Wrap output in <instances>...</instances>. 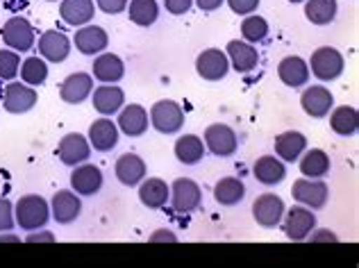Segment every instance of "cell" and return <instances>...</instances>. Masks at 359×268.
Returning a JSON list of instances; mask_svg holds the SVG:
<instances>
[{"label": "cell", "mask_w": 359, "mask_h": 268, "mask_svg": "<svg viewBox=\"0 0 359 268\" xmlns=\"http://www.w3.org/2000/svg\"><path fill=\"white\" fill-rule=\"evenodd\" d=\"M50 218V205L48 200L36 196V194H27L23 198H18V203L14 205V221L21 229H41Z\"/></svg>", "instance_id": "cell-1"}, {"label": "cell", "mask_w": 359, "mask_h": 268, "mask_svg": "<svg viewBox=\"0 0 359 268\" xmlns=\"http://www.w3.org/2000/svg\"><path fill=\"white\" fill-rule=\"evenodd\" d=\"M307 66H309V73L314 75L316 80L332 82L344 73L346 62H344V55L339 53L337 48L320 46V48H316L314 53H311Z\"/></svg>", "instance_id": "cell-2"}, {"label": "cell", "mask_w": 359, "mask_h": 268, "mask_svg": "<svg viewBox=\"0 0 359 268\" xmlns=\"http://www.w3.org/2000/svg\"><path fill=\"white\" fill-rule=\"evenodd\" d=\"M150 126L159 134H177L184 126V112L175 100H159L150 107Z\"/></svg>", "instance_id": "cell-3"}, {"label": "cell", "mask_w": 359, "mask_h": 268, "mask_svg": "<svg viewBox=\"0 0 359 268\" xmlns=\"http://www.w3.org/2000/svg\"><path fill=\"white\" fill-rule=\"evenodd\" d=\"M280 223L287 239H291V241H305V239H309L311 229L316 227V214L305 205H294L291 209H285V216H282Z\"/></svg>", "instance_id": "cell-4"}, {"label": "cell", "mask_w": 359, "mask_h": 268, "mask_svg": "<svg viewBox=\"0 0 359 268\" xmlns=\"http://www.w3.org/2000/svg\"><path fill=\"white\" fill-rule=\"evenodd\" d=\"M3 41L7 48H12L16 53H27L34 48V41H36V34H34V27L32 23L27 21L25 16H12L9 21H5L3 30Z\"/></svg>", "instance_id": "cell-5"}, {"label": "cell", "mask_w": 359, "mask_h": 268, "mask_svg": "<svg viewBox=\"0 0 359 268\" xmlns=\"http://www.w3.org/2000/svg\"><path fill=\"white\" fill-rule=\"evenodd\" d=\"M291 196L309 209H323L327 205L330 189L320 177H300L291 187Z\"/></svg>", "instance_id": "cell-6"}, {"label": "cell", "mask_w": 359, "mask_h": 268, "mask_svg": "<svg viewBox=\"0 0 359 268\" xmlns=\"http://www.w3.org/2000/svg\"><path fill=\"white\" fill-rule=\"evenodd\" d=\"M205 150H210L216 157H232L239 148L237 132L225 123H214L205 130Z\"/></svg>", "instance_id": "cell-7"}, {"label": "cell", "mask_w": 359, "mask_h": 268, "mask_svg": "<svg viewBox=\"0 0 359 268\" xmlns=\"http://www.w3.org/2000/svg\"><path fill=\"white\" fill-rule=\"evenodd\" d=\"M171 207L177 214H191L201 207L203 191L191 177H177L171 185Z\"/></svg>", "instance_id": "cell-8"}, {"label": "cell", "mask_w": 359, "mask_h": 268, "mask_svg": "<svg viewBox=\"0 0 359 268\" xmlns=\"http://www.w3.org/2000/svg\"><path fill=\"white\" fill-rule=\"evenodd\" d=\"M196 71L207 82H219L230 71L228 55H225V51H221V48H207V51L198 55Z\"/></svg>", "instance_id": "cell-9"}, {"label": "cell", "mask_w": 359, "mask_h": 268, "mask_svg": "<svg viewBox=\"0 0 359 268\" xmlns=\"http://www.w3.org/2000/svg\"><path fill=\"white\" fill-rule=\"evenodd\" d=\"M285 200L276 194H262L255 198L252 203V218L257 221V225L262 227H278L282 216H285Z\"/></svg>", "instance_id": "cell-10"}, {"label": "cell", "mask_w": 359, "mask_h": 268, "mask_svg": "<svg viewBox=\"0 0 359 268\" xmlns=\"http://www.w3.org/2000/svg\"><path fill=\"white\" fill-rule=\"evenodd\" d=\"M57 155H60L64 166L73 168V166H78V164H84V161H89V157H91V143H89L87 137H84V134L71 132V134H66V137L60 141Z\"/></svg>", "instance_id": "cell-11"}, {"label": "cell", "mask_w": 359, "mask_h": 268, "mask_svg": "<svg viewBox=\"0 0 359 268\" xmlns=\"http://www.w3.org/2000/svg\"><path fill=\"white\" fill-rule=\"evenodd\" d=\"M332 105H334V95L323 84L307 87L300 95V107L311 119H325L330 109H332Z\"/></svg>", "instance_id": "cell-12"}, {"label": "cell", "mask_w": 359, "mask_h": 268, "mask_svg": "<svg viewBox=\"0 0 359 268\" xmlns=\"http://www.w3.org/2000/svg\"><path fill=\"white\" fill-rule=\"evenodd\" d=\"M36 98H39V95H36V89L30 87V84L9 82L3 93V107L9 114H25L36 105Z\"/></svg>", "instance_id": "cell-13"}, {"label": "cell", "mask_w": 359, "mask_h": 268, "mask_svg": "<svg viewBox=\"0 0 359 268\" xmlns=\"http://www.w3.org/2000/svg\"><path fill=\"white\" fill-rule=\"evenodd\" d=\"M73 43L82 55L93 57V55L105 53V48L109 46V36L105 32V27L87 23V25H80L78 30H75Z\"/></svg>", "instance_id": "cell-14"}, {"label": "cell", "mask_w": 359, "mask_h": 268, "mask_svg": "<svg viewBox=\"0 0 359 268\" xmlns=\"http://www.w3.org/2000/svg\"><path fill=\"white\" fill-rule=\"evenodd\" d=\"M71 189L78 196H96L102 189V170L96 164H89V161L73 166Z\"/></svg>", "instance_id": "cell-15"}, {"label": "cell", "mask_w": 359, "mask_h": 268, "mask_svg": "<svg viewBox=\"0 0 359 268\" xmlns=\"http://www.w3.org/2000/svg\"><path fill=\"white\" fill-rule=\"evenodd\" d=\"M82 212V203H80V196L75 191L69 189H62L57 194L53 196L50 200V216L57 221L60 225H69L73 223L75 218L80 216Z\"/></svg>", "instance_id": "cell-16"}, {"label": "cell", "mask_w": 359, "mask_h": 268, "mask_svg": "<svg viewBox=\"0 0 359 268\" xmlns=\"http://www.w3.org/2000/svg\"><path fill=\"white\" fill-rule=\"evenodd\" d=\"M228 62H230V69H234L237 73H250L259 66V53L257 48L248 41H239V39H232L228 43Z\"/></svg>", "instance_id": "cell-17"}, {"label": "cell", "mask_w": 359, "mask_h": 268, "mask_svg": "<svg viewBox=\"0 0 359 268\" xmlns=\"http://www.w3.org/2000/svg\"><path fill=\"white\" fill-rule=\"evenodd\" d=\"M87 139H89L93 150L109 152V150H114L118 146V126L111 119L102 116V119L93 121L91 126H89Z\"/></svg>", "instance_id": "cell-18"}, {"label": "cell", "mask_w": 359, "mask_h": 268, "mask_svg": "<svg viewBox=\"0 0 359 268\" xmlns=\"http://www.w3.org/2000/svg\"><path fill=\"white\" fill-rule=\"evenodd\" d=\"M71 46H73V41L69 36L57 30H48L39 36V55L46 62H53V64L64 62L66 57L71 55Z\"/></svg>", "instance_id": "cell-19"}, {"label": "cell", "mask_w": 359, "mask_h": 268, "mask_svg": "<svg viewBox=\"0 0 359 268\" xmlns=\"http://www.w3.org/2000/svg\"><path fill=\"white\" fill-rule=\"evenodd\" d=\"M91 105L102 116H111L126 105V93L116 84H100L98 89L91 91Z\"/></svg>", "instance_id": "cell-20"}, {"label": "cell", "mask_w": 359, "mask_h": 268, "mask_svg": "<svg viewBox=\"0 0 359 268\" xmlns=\"http://www.w3.org/2000/svg\"><path fill=\"white\" fill-rule=\"evenodd\" d=\"M91 91H93V75L91 73H71L60 87L62 100L69 105L84 102L91 95Z\"/></svg>", "instance_id": "cell-21"}, {"label": "cell", "mask_w": 359, "mask_h": 268, "mask_svg": "<svg viewBox=\"0 0 359 268\" xmlns=\"http://www.w3.org/2000/svg\"><path fill=\"white\" fill-rule=\"evenodd\" d=\"M171 198V187L162 177H144L139 182V200L148 209H162Z\"/></svg>", "instance_id": "cell-22"}, {"label": "cell", "mask_w": 359, "mask_h": 268, "mask_svg": "<svg viewBox=\"0 0 359 268\" xmlns=\"http://www.w3.org/2000/svg\"><path fill=\"white\" fill-rule=\"evenodd\" d=\"M91 75L102 84H116L123 80V75H126V64H123V60L114 53H100L96 60H93Z\"/></svg>", "instance_id": "cell-23"}, {"label": "cell", "mask_w": 359, "mask_h": 268, "mask_svg": "<svg viewBox=\"0 0 359 268\" xmlns=\"http://www.w3.org/2000/svg\"><path fill=\"white\" fill-rule=\"evenodd\" d=\"M116 126H118V132H123L126 137H141V134H146V130L150 126L148 112L141 107V105H128V107H121Z\"/></svg>", "instance_id": "cell-24"}, {"label": "cell", "mask_w": 359, "mask_h": 268, "mask_svg": "<svg viewBox=\"0 0 359 268\" xmlns=\"http://www.w3.org/2000/svg\"><path fill=\"white\" fill-rule=\"evenodd\" d=\"M114 173L118 177L121 185L126 187H137L141 180L146 177L148 168H146V161L141 159L135 152H126L116 159V166H114Z\"/></svg>", "instance_id": "cell-25"}, {"label": "cell", "mask_w": 359, "mask_h": 268, "mask_svg": "<svg viewBox=\"0 0 359 268\" xmlns=\"http://www.w3.org/2000/svg\"><path fill=\"white\" fill-rule=\"evenodd\" d=\"M278 78L282 80V84H287V87L298 89L302 84L309 82V66L302 57L289 55L278 66Z\"/></svg>", "instance_id": "cell-26"}, {"label": "cell", "mask_w": 359, "mask_h": 268, "mask_svg": "<svg viewBox=\"0 0 359 268\" xmlns=\"http://www.w3.org/2000/svg\"><path fill=\"white\" fill-rule=\"evenodd\" d=\"M93 14H96V3L93 0H62L60 5L62 21L73 27L91 23Z\"/></svg>", "instance_id": "cell-27"}, {"label": "cell", "mask_w": 359, "mask_h": 268, "mask_svg": "<svg viewBox=\"0 0 359 268\" xmlns=\"http://www.w3.org/2000/svg\"><path fill=\"white\" fill-rule=\"evenodd\" d=\"M252 175L257 182L266 187H276L280 185L282 180L287 177V168H285V161L280 157H273V155H264L255 161L252 166Z\"/></svg>", "instance_id": "cell-28"}, {"label": "cell", "mask_w": 359, "mask_h": 268, "mask_svg": "<svg viewBox=\"0 0 359 268\" xmlns=\"http://www.w3.org/2000/svg\"><path fill=\"white\" fill-rule=\"evenodd\" d=\"M307 150V139L302 132L287 130L276 137V155L282 161H298V157Z\"/></svg>", "instance_id": "cell-29"}, {"label": "cell", "mask_w": 359, "mask_h": 268, "mask_svg": "<svg viewBox=\"0 0 359 268\" xmlns=\"http://www.w3.org/2000/svg\"><path fill=\"white\" fill-rule=\"evenodd\" d=\"M298 161H300V173L305 177H325L330 173V166H332L327 152L320 148L305 150L298 157Z\"/></svg>", "instance_id": "cell-30"}, {"label": "cell", "mask_w": 359, "mask_h": 268, "mask_svg": "<svg viewBox=\"0 0 359 268\" xmlns=\"http://www.w3.org/2000/svg\"><path fill=\"white\" fill-rule=\"evenodd\" d=\"M173 150H175L177 161H182L187 166H194L205 157V143L198 134H182V137L175 141Z\"/></svg>", "instance_id": "cell-31"}, {"label": "cell", "mask_w": 359, "mask_h": 268, "mask_svg": "<svg viewBox=\"0 0 359 268\" xmlns=\"http://www.w3.org/2000/svg\"><path fill=\"white\" fill-rule=\"evenodd\" d=\"M332 114H327L330 116V128L332 132H337L339 137H353L359 128V114L355 107L351 105H341V107L337 109H330Z\"/></svg>", "instance_id": "cell-32"}, {"label": "cell", "mask_w": 359, "mask_h": 268, "mask_svg": "<svg viewBox=\"0 0 359 268\" xmlns=\"http://www.w3.org/2000/svg\"><path fill=\"white\" fill-rule=\"evenodd\" d=\"M214 198H216V203L223 207H234L245 198V185L239 177H223L216 182Z\"/></svg>", "instance_id": "cell-33"}, {"label": "cell", "mask_w": 359, "mask_h": 268, "mask_svg": "<svg viewBox=\"0 0 359 268\" xmlns=\"http://www.w3.org/2000/svg\"><path fill=\"white\" fill-rule=\"evenodd\" d=\"M126 9H128L130 21L139 27H150L159 16L157 0H130Z\"/></svg>", "instance_id": "cell-34"}, {"label": "cell", "mask_w": 359, "mask_h": 268, "mask_svg": "<svg viewBox=\"0 0 359 268\" xmlns=\"http://www.w3.org/2000/svg\"><path fill=\"white\" fill-rule=\"evenodd\" d=\"M339 12L337 0H305V16L314 25H330Z\"/></svg>", "instance_id": "cell-35"}, {"label": "cell", "mask_w": 359, "mask_h": 268, "mask_svg": "<svg viewBox=\"0 0 359 268\" xmlns=\"http://www.w3.org/2000/svg\"><path fill=\"white\" fill-rule=\"evenodd\" d=\"M21 80L30 87H41L48 78V64L43 57H27L25 62H21Z\"/></svg>", "instance_id": "cell-36"}, {"label": "cell", "mask_w": 359, "mask_h": 268, "mask_svg": "<svg viewBox=\"0 0 359 268\" xmlns=\"http://www.w3.org/2000/svg\"><path fill=\"white\" fill-rule=\"evenodd\" d=\"M241 36L248 43H259L269 36V21L259 14H248L241 23Z\"/></svg>", "instance_id": "cell-37"}, {"label": "cell", "mask_w": 359, "mask_h": 268, "mask_svg": "<svg viewBox=\"0 0 359 268\" xmlns=\"http://www.w3.org/2000/svg\"><path fill=\"white\" fill-rule=\"evenodd\" d=\"M18 71H21V55L12 48H5V51H0V80H7L12 82Z\"/></svg>", "instance_id": "cell-38"}, {"label": "cell", "mask_w": 359, "mask_h": 268, "mask_svg": "<svg viewBox=\"0 0 359 268\" xmlns=\"http://www.w3.org/2000/svg\"><path fill=\"white\" fill-rule=\"evenodd\" d=\"M14 223V205L7 198H0V232H9Z\"/></svg>", "instance_id": "cell-39"}, {"label": "cell", "mask_w": 359, "mask_h": 268, "mask_svg": "<svg viewBox=\"0 0 359 268\" xmlns=\"http://www.w3.org/2000/svg\"><path fill=\"white\" fill-rule=\"evenodd\" d=\"M93 3H96V7L102 14H109V16L126 12V7H128V0H93Z\"/></svg>", "instance_id": "cell-40"}, {"label": "cell", "mask_w": 359, "mask_h": 268, "mask_svg": "<svg viewBox=\"0 0 359 268\" xmlns=\"http://www.w3.org/2000/svg\"><path fill=\"white\" fill-rule=\"evenodd\" d=\"M228 5L234 14H241V16H248L252 12H257L259 7V0H228Z\"/></svg>", "instance_id": "cell-41"}, {"label": "cell", "mask_w": 359, "mask_h": 268, "mask_svg": "<svg viewBox=\"0 0 359 268\" xmlns=\"http://www.w3.org/2000/svg\"><path fill=\"white\" fill-rule=\"evenodd\" d=\"M191 5H194V0H164L166 12H168V14H173V16H182V14H187L189 9H191Z\"/></svg>", "instance_id": "cell-42"}, {"label": "cell", "mask_w": 359, "mask_h": 268, "mask_svg": "<svg viewBox=\"0 0 359 268\" xmlns=\"http://www.w3.org/2000/svg\"><path fill=\"white\" fill-rule=\"evenodd\" d=\"M309 236H311V241H316V243L318 241H339V236L332 232V229H316L314 227Z\"/></svg>", "instance_id": "cell-43"}, {"label": "cell", "mask_w": 359, "mask_h": 268, "mask_svg": "<svg viewBox=\"0 0 359 268\" xmlns=\"http://www.w3.org/2000/svg\"><path fill=\"white\" fill-rule=\"evenodd\" d=\"M53 241H55L53 232H36V229H32V232L27 234V243H53Z\"/></svg>", "instance_id": "cell-44"}, {"label": "cell", "mask_w": 359, "mask_h": 268, "mask_svg": "<svg viewBox=\"0 0 359 268\" xmlns=\"http://www.w3.org/2000/svg\"><path fill=\"white\" fill-rule=\"evenodd\" d=\"M150 241H153V243H159V241L175 243V241H177V236L171 232V229H155V232L150 234Z\"/></svg>", "instance_id": "cell-45"}, {"label": "cell", "mask_w": 359, "mask_h": 268, "mask_svg": "<svg viewBox=\"0 0 359 268\" xmlns=\"http://www.w3.org/2000/svg\"><path fill=\"white\" fill-rule=\"evenodd\" d=\"M225 0H196V5L201 7V12H216Z\"/></svg>", "instance_id": "cell-46"}, {"label": "cell", "mask_w": 359, "mask_h": 268, "mask_svg": "<svg viewBox=\"0 0 359 268\" xmlns=\"http://www.w3.org/2000/svg\"><path fill=\"white\" fill-rule=\"evenodd\" d=\"M21 241V236H16L12 232H0V243H18Z\"/></svg>", "instance_id": "cell-47"}, {"label": "cell", "mask_w": 359, "mask_h": 268, "mask_svg": "<svg viewBox=\"0 0 359 268\" xmlns=\"http://www.w3.org/2000/svg\"><path fill=\"white\" fill-rule=\"evenodd\" d=\"M289 3H305V0H289Z\"/></svg>", "instance_id": "cell-48"}, {"label": "cell", "mask_w": 359, "mask_h": 268, "mask_svg": "<svg viewBox=\"0 0 359 268\" xmlns=\"http://www.w3.org/2000/svg\"><path fill=\"white\" fill-rule=\"evenodd\" d=\"M48 3H57V0H48Z\"/></svg>", "instance_id": "cell-49"}]
</instances>
